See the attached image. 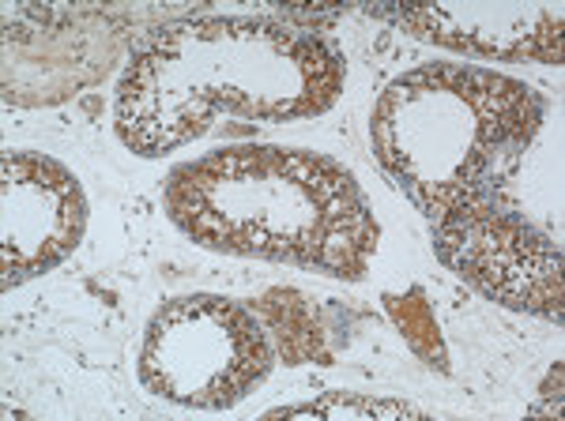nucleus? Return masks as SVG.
I'll return each instance as SVG.
<instances>
[{
  "label": "nucleus",
  "mask_w": 565,
  "mask_h": 421,
  "mask_svg": "<svg viewBox=\"0 0 565 421\" xmlns=\"http://www.w3.org/2000/svg\"><path fill=\"white\" fill-rule=\"evenodd\" d=\"M343 90V53L306 26L260 15L170 23L132 53L117 87V136L143 159L200 140L218 114L321 117Z\"/></svg>",
  "instance_id": "obj_1"
},
{
  "label": "nucleus",
  "mask_w": 565,
  "mask_h": 421,
  "mask_svg": "<svg viewBox=\"0 0 565 421\" xmlns=\"http://www.w3.org/2000/svg\"><path fill=\"white\" fill-rule=\"evenodd\" d=\"M167 215L196 245L362 279L377 218L348 166L298 148H223L167 177Z\"/></svg>",
  "instance_id": "obj_2"
},
{
  "label": "nucleus",
  "mask_w": 565,
  "mask_h": 421,
  "mask_svg": "<svg viewBox=\"0 0 565 421\" xmlns=\"http://www.w3.org/2000/svg\"><path fill=\"white\" fill-rule=\"evenodd\" d=\"M546 117L535 87L476 64H423L385 87L370 143L426 218L498 196Z\"/></svg>",
  "instance_id": "obj_3"
},
{
  "label": "nucleus",
  "mask_w": 565,
  "mask_h": 421,
  "mask_svg": "<svg viewBox=\"0 0 565 421\" xmlns=\"http://www.w3.org/2000/svg\"><path fill=\"white\" fill-rule=\"evenodd\" d=\"M268 373V332L253 309L231 298H170L143 335V388L178 407L226 410L249 396Z\"/></svg>",
  "instance_id": "obj_4"
},
{
  "label": "nucleus",
  "mask_w": 565,
  "mask_h": 421,
  "mask_svg": "<svg viewBox=\"0 0 565 421\" xmlns=\"http://www.w3.org/2000/svg\"><path fill=\"white\" fill-rule=\"evenodd\" d=\"M430 237L437 260L482 298L554 324L565 320L558 245L498 196L434 218Z\"/></svg>",
  "instance_id": "obj_5"
},
{
  "label": "nucleus",
  "mask_w": 565,
  "mask_h": 421,
  "mask_svg": "<svg viewBox=\"0 0 565 421\" xmlns=\"http://www.w3.org/2000/svg\"><path fill=\"white\" fill-rule=\"evenodd\" d=\"M87 226L76 173L39 151L4 154V290L57 268Z\"/></svg>",
  "instance_id": "obj_6"
},
{
  "label": "nucleus",
  "mask_w": 565,
  "mask_h": 421,
  "mask_svg": "<svg viewBox=\"0 0 565 421\" xmlns=\"http://www.w3.org/2000/svg\"><path fill=\"white\" fill-rule=\"evenodd\" d=\"M377 15L449 50L501 61L562 64V4H430L377 8Z\"/></svg>",
  "instance_id": "obj_7"
},
{
  "label": "nucleus",
  "mask_w": 565,
  "mask_h": 421,
  "mask_svg": "<svg viewBox=\"0 0 565 421\" xmlns=\"http://www.w3.org/2000/svg\"><path fill=\"white\" fill-rule=\"evenodd\" d=\"M388 301V309H392V316L399 320V327L407 332V343L415 346L418 354L426 358V346H423V335L430 338V343L441 350V338H437V324H434V316H430V309H426V301H423V290H412V298H385Z\"/></svg>",
  "instance_id": "obj_8"
},
{
  "label": "nucleus",
  "mask_w": 565,
  "mask_h": 421,
  "mask_svg": "<svg viewBox=\"0 0 565 421\" xmlns=\"http://www.w3.org/2000/svg\"><path fill=\"white\" fill-rule=\"evenodd\" d=\"M279 414H423L415 407H404V402H348L340 396H328L324 402H306V407H287V410H271L268 418H279Z\"/></svg>",
  "instance_id": "obj_9"
}]
</instances>
